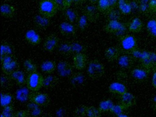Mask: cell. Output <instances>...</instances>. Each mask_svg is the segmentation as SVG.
I'll return each mask as SVG.
<instances>
[{
  "mask_svg": "<svg viewBox=\"0 0 156 117\" xmlns=\"http://www.w3.org/2000/svg\"><path fill=\"white\" fill-rule=\"evenodd\" d=\"M13 50L12 46L8 42L2 43L1 46V59L6 56L13 55Z\"/></svg>",
  "mask_w": 156,
  "mask_h": 117,
  "instance_id": "cell-33",
  "label": "cell"
},
{
  "mask_svg": "<svg viewBox=\"0 0 156 117\" xmlns=\"http://www.w3.org/2000/svg\"><path fill=\"white\" fill-rule=\"evenodd\" d=\"M87 58L84 53L75 54L73 58L74 67L78 70H82L86 67Z\"/></svg>",
  "mask_w": 156,
  "mask_h": 117,
  "instance_id": "cell-13",
  "label": "cell"
},
{
  "mask_svg": "<svg viewBox=\"0 0 156 117\" xmlns=\"http://www.w3.org/2000/svg\"><path fill=\"white\" fill-rule=\"evenodd\" d=\"M7 77V76H2L1 78V84L2 87L4 88V89H8L9 87H10L12 85L11 78Z\"/></svg>",
  "mask_w": 156,
  "mask_h": 117,
  "instance_id": "cell-45",
  "label": "cell"
},
{
  "mask_svg": "<svg viewBox=\"0 0 156 117\" xmlns=\"http://www.w3.org/2000/svg\"><path fill=\"white\" fill-rule=\"evenodd\" d=\"M104 29L107 33L115 34L120 38L125 35L126 27V24L119 21L111 20L108 21Z\"/></svg>",
  "mask_w": 156,
  "mask_h": 117,
  "instance_id": "cell-3",
  "label": "cell"
},
{
  "mask_svg": "<svg viewBox=\"0 0 156 117\" xmlns=\"http://www.w3.org/2000/svg\"><path fill=\"white\" fill-rule=\"evenodd\" d=\"M90 4H93V5H95L96 4L98 3V0H88Z\"/></svg>",
  "mask_w": 156,
  "mask_h": 117,
  "instance_id": "cell-57",
  "label": "cell"
},
{
  "mask_svg": "<svg viewBox=\"0 0 156 117\" xmlns=\"http://www.w3.org/2000/svg\"><path fill=\"white\" fill-rule=\"evenodd\" d=\"M26 110L30 117H41L43 114V110L41 107L32 102L27 104Z\"/></svg>",
  "mask_w": 156,
  "mask_h": 117,
  "instance_id": "cell-22",
  "label": "cell"
},
{
  "mask_svg": "<svg viewBox=\"0 0 156 117\" xmlns=\"http://www.w3.org/2000/svg\"><path fill=\"white\" fill-rule=\"evenodd\" d=\"M143 51L140 50L139 49L136 48V49L133 50L132 52L130 53V55L133 57V58L136 60H140V58H141V55H142Z\"/></svg>",
  "mask_w": 156,
  "mask_h": 117,
  "instance_id": "cell-46",
  "label": "cell"
},
{
  "mask_svg": "<svg viewBox=\"0 0 156 117\" xmlns=\"http://www.w3.org/2000/svg\"><path fill=\"white\" fill-rule=\"evenodd\" d=\"M86 78L84 75L81 72H77L72 75L71 82L74 86H80L83 85L85 82Z\"/></svg>",
  "mask_w": 156,
  "mask_h": 117,
  "instance_id": "cell-31",
  "label": "cell"
},
{
  "mask_svg": "<svg viewBox=\"0 0 156 117\" xmlns=\"http://www.w3.org/2000/svg\"><path fill=\"white\" fill-rule=\"evenodd\" d=\"M153 107L154 109L156 110V95L153 99Z\"/></svg>",
  "mask_w": 156,
  "mask_h": 117,
  "instance_id": "cell-56",
  "label": "cell"
},
{
  "mask_svg": "<svg viewBox=\"0 0 156 117\" xmlns=\"http://www.w3.org/2000/svg\"><path fill=\"white\" fill-rule=\"evenodd\" d=\"M152 86L156 89V70L154 71L152 75V80H151Z\"/></svg>",
  "mask_w": 156,
  "mask_h": 117,
  "instance_id": "cell-53",
  "label": "cell"
},
{
  "mask_svg": "<svg viewBox=\"0 0 156 117\" xmlns=\"http://www.w3.org/2000/svg\"><path fill=\"white\" fill-rule=\"evenodd\" d=\"M114 104L111 99H107L102 101L99 104L98 109L101 112L110 111Z\"/></svg>",
  "mask_w": 156,
  "mask_h": 117,
  "instance_id": "cell-36",
  "label": "cell"
},
{
  "mask_svg": "<svg viewBox=\"0 0 156 117\" xmlns=\"http://www.w3.org/2000/svg\"><path fill=\"white\" fill-rule=\"evenodd\" d=\"M73 2H74V0H64L63 7V11H64L70 8Z\"/></svg>",
  "mask_w": 156,
  "mask_h": 117,
  "instance_id": "cell-49",
  "label": "cell"
},
{
  "mask_svg": "<svg viewBox=\"0 0 156 117\" xmlns=\"http://www.w3.org/2000/svg\"><path fill=\"white\" fill-rule=\"evenodd\" d=\"M147 29L151 37L156 38V19L149 21L147 24Z\"/></svg>",
  "mask_w": 156,
  "mask_h": 117,
  "instance_id": "cell-38",
  "label": "cell"
},
{
  "mask_svg": "<svg viewBox=\"0 0 156 117\" xmlns=\"http://www.w3.org/2000/svg\"><path fill=\"white\" fill-rule=\"evenodd\" d=\"M58 48V52L61 55L67 56L73 54L71 42H65L61 43L59 45Z\"/></svg>",
  "mask_w": 156,
  "mask_h": 117,
  "instance_id": "cell-29",
  "label": "cell"
},
{
  "mask_svg": "<svg viewBox=\"0 0 156 117\" xmlns=\"http://www.w3.org/2000/svg\"><path fill=\"white\" fill-rule=\"evenodd\" d=\"M66 114V112L63 109H59L56 112V115L58 117H64Z\"/></svg>",
  "mask_w": 156,
  "mask_h": 117,
  "instance_id": "cell-51",
  "label": "cell"
},
{
  "mask_svg": "<svg viewBox=\"0 0 156 117\" xmlns=\"http://www.w3.org/2000/svg\"><path fill=\"white\" fill-rule=\"evenodd\" d=\"M121 51L126 54H130L134 50L137 48L136 39L131 35H124L120 38Z\"/></svg>",
  "mask_w": 156,
  "mask_h": 117,
  "instance_id": "cell-5",
  "label": "cell"
},
{
  "mask_svg": "<svg viewBox=\"0 0 156 117\" xmlns=\"http://www.w3.org/2000/svg\"><path fill=\"white\" fill-rule=\"evenodd\" d=\"M108 89L111 93L120 96L127 92L126 87L123 83L119 82H114L110 84Z\"/></svg>",
  "mask_w": 156,
  "mask_h": 117,
  "instance_id": "cell-23",
  "label": "cell"
},
{
  "mask_svg": "<svg viewBox=\"0 0 156 117\" xmlns=\"http://www.w3.org/2000/svg\"><path fill=\"white\" fill-rule=\"evenodd\" d=\"M109 1L113 9L115 8L116 6H117L118 0H109Z\"/></svg>",
  "mask_w": 156,
  "mask_h": 117,
  "instance_id": "cell-54",
  "label": "cell"
},
{
  "mask_svg": "<svg viewBox=\"0 0 156 117\" xmlns=\"http://www.w3.org/2000/svg\"><path fill=\"white\" fill-rule=\"evenodd\" d=\"M60 33L65 37H71L76 33V29L74 24L67 22H62L59 25Z\"/></svg>",
  "mask_w": 156,
  "mask_h": 117,
  "instance_id": "cell-11",
  "label": "cell"
},
{
  "mask_svg": "<svg viewBox=\"0 0 156 117\" xmlns=\"http://www.w3.org/2000/svg\"><path fill=\"white\" fill-rule=\"evenodd\" d=\"M59 82V79L56 76L48 75L45 77L44 81L43 86L45 89H50L55 87Z\"/></svg>",
  "mask_w": 156,
  "mask_h": 117,
  "instance_id": "cell-32",
  "label": "cell"
},
{
  "mask_svg": "<svg viewBox=\"0 0 156 117\" xmlns=\"http://www.w3.org/2000/svg\"><path fill=\"white\" fill-rule=\"evenodd\" d=\"M44 79L41 73L37 72L28 74L26 80L27 88L33 92L38 91L43 86Z\"/></svg>",
  "mask_w": 156,
  "mask_h": 117,
  "instance_id": "cell-2",
  "label": "cell"
},
{
  "mask_svg": "<svg viewBox=\"0 0 156 117\" xmlns=\"http://www.w3.org/2000/svg\"><path fill=\"white\" fill-rule=\"evenodd\" d=\"M10 76L12 79L14 80L18 85L22 86L26 83L27 77L25 72L22 71L17 70Z\"/></svg>",
  "mask_w": 156,
  "mask_h": 117,
  "instance_id": "cell-24",
  "label": "cell"
},
{
  "mask_svg": "<svg viewBox=\"0 0 156 117\" xmlns=\"http://www.w3.org/2000/svg\"><path fill=\"white\" fill-rule=\"evenodd\" d=\"M87 117H100L101 112L99 109H97L94 106L87 107Z\"/></svg>",
  "mask_w": 156,
  "mask_h": 117,
  "instance_id": "cell-40",
  "label": "cell"
},
{
  "mask_svg": "<svg viewBox=\"0 0 156 117\" xmlns=\"http://www.w3.org/2000/svg\"><path fill=\"white\" fill-rule=\"evenodd\" d=\"M139 61L142 67L150 71L152 70H156V52L143 51Z\"/></svg>",
  "mask_w": 156,
  "mask_h": 117,
  "instance_id": "cell-6",
  "label": "cell"
},
{
  "mask_svg": "<svg viewBox=\"0 0 156 117\" xmlns=\"http://www.w3.org/2000/svg\"><path fill=\"white\" fill-rule=\"evenodd\" d=\"M97 7L99 12L105 14L114 9L111 6L109 0H98Z\"/></svg>",
  "mask_w": 156,
  "mask_h": 117,
  "instance_id": "cell-30",
  "label": "cell"
},
{
  "mask_svg": "<svg viewBox=\"0 0 156 117\" xmlns=\"http://www.w3.org/2000/svg\"><path fill=\"white\" fill-rule=\"evenodd\" d=\"M25 38L30 44L32 45H38L41 41V36L33 29L29 30L26 32Z\"/></svg>",
  "mask_w": 156,
  "mask_h": 117,
  "instance_id": "cell-19",
  "label": "cell"
},
{
  "mask_svg": "<svg viewBox=\"0 0 156 117\" xmlns=\"http://www.w3.org/2000/svg\"><path fill=\"white\" fill-rule=\"evenodd\" d=\"M87 107L84 105H81L77 107L74 112L75 117H84L87 115Z\"/></svg>",
  "mask_w": 156,
  "mask_h": 117,
  "instance_id": "cell-41",
  "label": "cell"
},
{
  "mask_svg": "<svg viewBox=\"0 0 156 117\" xmlns=\"http://www.w3.org/2000/svg\"><path fill=\"white\" fill-rule=\"evenodd\" d=\"M139 8L140 11L142 12H144V13H145L148 10H149L148 8V4H141V3H140V5H139Z\"/></svg>",
  "mask_w": 156,
  "mask_h": 117,
  "instance_id": "cell-50",
  "label": "cell"
},
{
  "mask_svg": "<svg viewBox=\"0 0 156 117\" xmlns=\"http://www.w3.org/2000/svg\"><path fill=\"white\" fill-rule=\"evenodd\" d=\"M64 16L67 22L72 24L77 23L79 18L78 12L76 10L69 8L64 11Z\"/></svg>",
  "mask_w": 156,
  "mask_h": 117,
  "instance_id": "cell-20",
  "label": "cell"
},
{
  "mask_svg": "<svg viewBox=\"0 0 156 117\" xmlns=\"http://www.w3.org/2000/svg\"><path fill=\"white\" fill-rule=\"evenodd\" d=\"M57 69V65L53 61H46L41 65V70L43 73L50 74L52 73Z\"/></svg>",
  "mask_w": 156,
  "mask_h": 117,
  "instance_id": "cell-28",
  "label": "cell"
},
{
  "mask_svg": "<svg viewBox=\"0 0 156 117\" xmlns=\"http://www.w3.org/2000/svg\"><path fill=\"white\" fill-rule=\"evenodd\" d=\"M119 12L114 10V9L106 13L108 21L117 20L119 21L120 18V14Z\"/></svg>",
  "mask_w": 156,
  "mask_h": 117,
  "instance_id": "cell-43",
  "label": "cell"
},
{
  "mask_svg": "<svg viewBox=\"0 0 156 117\" xmlns=\"http://www.w3.org/2000/svg\"><path fill=\"white\" fill-rule=\"evenodd\" d=\"M150 72L143 67H137L131 71V75L135 79L142 81L147 79Z\"/></svg>",
  "mask_w": 156,
  "mask_h": 117,
  "instance_id": "cell-15",
  "label": "cell"
},
{
  "mask_svg": "<svg viewBox=\"0 0 156 117\" xmlns=\"http://www.w3.org/2000/svg\"><path fill=\"white\" fill-rule=\"evenodd\" d=\"M2 69L3 73L10 75L12 72L19 69V64L13 55L6 56L1 59Z\"/></svg>",
  "mask_w": 156,
  "mask_h": 117,
  "instance_id": "cell-7",
  "label": "cell"
},
{
  "mask_svg": "<svg viewBox=\"0 0 156 117\" xmlns=\"http://www.w3.org/2000/svg\"><path fill=\"white\" fill-rule=\"evenodd\" d=\"M89 22V21L86 15L85 14H83L82 16L79 17L78 22H77L78 28L81 31H84L88 27V22Z\"/></svg>",
  "mask_w": 156,
  "mask_h": 117,
  "instance_id": "cell-37",
  "label": "cell"
},
{
  "mask_svg": "<svg viewBox=\"0 0 156 117\" xmlns=\"http://www.w3.org/2000/svg\"><path fill=\"white\" fill-rule=\"evenodd\" d=\"M120 96V104L125 108V109L132 107L136 104V98L130 92H127Z\"/></svg>",
  "mask_w": 156,
  "mask_h": 117,
  "instance_id": "cell-16",
  "label": "cell"
},
{
  "mask_svg": "<svg viewBox=\"0 0 156 117\" xmlns=\"http://www.w3.org/2000/svg\"><path fill=\"white\" fill-rule=\"evenodd\" d=\"M15 112L14 106L10 104L3 108L2 114L6 117H13Z\"/></svg>",
  "mask_w": 156,
  "mask_h": 117,
  "instance_id": "cell-42",
  "label": "cell"
},
{
  "mask_svg": "<svg viewBox=\"0 0 156 117\" xmlns=\"http://www.w3.org/2000/svg\"><path fill=\"white\" fill-rule=\"evenodd\" d=\"M72 45V53L77 54L79 53H84L86 51L85 46L80 42L75 41L71 42Z\"/></svg>",
  "mask_w": 156,
  "mask_h": 117,
  "instance_id": "cell-34",
  "label": "cell"
},
{
  "mask_svg": "<svg viewBox=\"0 0 156 117\" xmlns=\"http://www.w3.org/2000/svg\"><path fill=\"white\" fill-rule=\"evenodd\" d=\"M117 7L120 13L125 16L129 15L132 12L131 3L128 0H118Z\"/></svg>",
  "mask_w": 156,
  "mask_h": 117,
  "instance_id": "cell-21",
  "label": "cell"
},
{
  "mask_svg": "<svg viewBox=\"0 0 156 117\" xmlns=\"http://www.w3.org/2000/svg\"><path fill=\"white\" fill-rule=\"evenodd\" d=\"M84 14L86 15L89 22L96 21L99 17V11L97 6L93 4L87 5L84 9Z\"/></svg>",
  "mask_w": 156,
  "mask_h": 117,
  "instance_id": "cell-10",
  "label": "cell"
},
{
  "mask_svg": "<svg viewBox=\"0 0 156 117\" xmlns=\"http://www.w3.org/2000/svg\"><path fill=\"white\" fill-rule=\"evenodd\" d=\"M148 8L150 11L156 12V0H150Z\"/></svg>",
  "mask_w": 156,
  "mask_h": 117,
  "instance_id": "cell-48",
  "label": "cell"
},
{
  "mask_svg": "<svg viewBox=\"0 0 156 117\" xmlns=\"http://www.w3.org/2000/svg\"><path fill=\"white\" fill-rule=\"evenodd\" d=\"M1 117H5V116H4V115H3V114H1Z\"/></svg>",
  "mask_w": 156,
  "mask_h": 117,
  "instance_id": "cell-59",
  "label": "cell"
},
{
  "mask_svg": "<svg viewBox=\"0 0 156 117\" xmlns=\"http://www.w3.org/2000/svg\"><path fill=\"white\" fill-rule=\"evenodd\" d=\"M13 100V96L9 93H1V106L4 107L10 105Z\"/></svg>",
  "mask_w": 156,
  "mask_h": 117,
  "instance_id": "cell-39",
  "label": "cell"
},
{
  "mask_svg": "<svg viewBox=\"0 0 156 117\" xmlns=\"http://www.w3.org/2000/svg\"><path fill=\"white\" fill-rule=\"evenodd\" d=\"M125 109V108L121 104H116V105L114 104V106L110 110V112L112 114L118 116L123 113Z\"/></svg>",
  "mask_w": 156,
  "mask_h": 117,
  "instance_id": "cell-44",
  "label": "cell"
},
{
  "mask_svg": "<svg viewBox=\"0 0 156 117\" xmlns=\"http://www.w3.org/2000/svg\"><path fill=\"white\" fill-rule=\"evenodd\" d=\"M87 72L91 79H99L105 74V66L99 61L93 60L89 62Z\"/></svg>",
  "mask_w": 156,
  "mask_h": 117,
  "instance_id": "cell-4",
  "label": "cell"
},
{
  "mask_svg": "<svg viewBox=\"0 0 156 117\" xmlns=\"http://www.w3.org/2000/svg\"><path fill=\"white\" fill-rule=\"evenodd\" d=\"M60 39L58 36L54 34L49 35L44 40L43 43V48L47 52L51 53L58 48L59 45Z\"/></svg>",
  "mask_w": 156,
  "mask_h": 117,
  "instance_id": "cell-9",
  "label": "cell"
},
{
  "mask_svg": "<svg viewBox=\"0 0 156 117\" xmlns=\"http://www.w3.org/2000/svg\"><path fill=\"white\" fill-rule=\"evenodd\" d=\"M13 117H29L27 110H20L15 112Z\"/></svg>",
  "mask_w": 156,
  "mask_h": 117,
  "instance_id": "cell-47",
  "label": "cell"
},
{
  "mask_svg": "<svg viewBox=\"0 0 156 117\" xmlns=\"http://www.w3.org/2000/svg\"><path fill=\"white\" fill-rule=\"evenodd\" d=\"M117 117H129V116H128L126 114H124V113L122 114H120V115H119V116H117Z\"/></svg>",
  "mask_w": 156,
  "mask_h": 117,
  "instance_id": "cell-58",
  "label": "cell"
},
{
  "mask_svg": "<svg viewBox=\"0 0 156 117\" xmlns=\"http://www.w3.org/2000/svg\"><path fill=\"white\" fill-rule=\"evenodd\" d=\"M121 52V49L118 47H108L105 51V57L108 61L113 62L118 59Z\"/></svg>",
  "mask_w": 156,
  "mask_h": 117,
  "instance_id": "cell-17",
  "label": "cell"
},
{
  "mask_svg": "<svg viewBox=\"0 0 156 117\" xmlns=\"http://www.w3.org/2000/svg\"><path fill=\"white\" fill-rule=\"evenodd\" d=\"M15 8L10 4L4 3L1 6V14L6 18H11L14 17Z\"/></svg>",
  "mask_w": 156,
  "mask_h": 117,
  "instance_id": "cell-25",
  "label": "cell"
},
{
  "mask_svg": "<svg viewBox=\"0 0 156 117\" xmlns=\"http://www.w3.org/2000/svg\"><path fill=\"white\" fill-rule=\"evenodd\" d=\"M87 0H74V2L77 4H81L84 3Z\"/></svg>",
  "mask_w": 156,
  "mask_h": 117,
  "instance_id": "cell-55",
  "label": "cell"
},
{
  "mask_svg": "<svg viewBox=\"0 0 156 117\" xmlns=\"http://www.w3.org/2000/svg\"><path fill=\"white\" fill-rule=\"evenodd\" d=\"M143 27L142 21L138 18H135L128 25V29L130 32L139 33L141 31Z\"/></svg>",
  "mask_w": 156,
  "mask_h": 117,
  "instance_id": "cell-26",
  "label": "cell"
},
{
  "mask_svg": "<svg viewBox=\"0 0 156 117\" xmlns=\"http://www.w3.org/2000/svg\"><path fill=\"white\" fill-rule=\"evenodd\" d=\"M135 61V59L130 54L125 53L119 58L118 63L122 69H129L134 65Z\"/></svg>",
  "mask_w": 156,
  "mask_h": 117,
  "instance_id": "cell-14",
  "label": "cell"
},
{
  "mask_svg": "<svg viewBox=\"0 0 156 117\" xmlns=\"http://www.w3.org/2000/svg\"><path fill=\"white\" fill-rule=\"evenodd\" d=\"M59 10L55 0H41L39 4L40 14L51 19Z\"/></svg>",
  "mask_w": 156,
  "mask_h": 117,
  "instance_id": "cell-1",
  "label": "cell"
},
{
  "mask_svg": "<svg viewBox=\"0 0 156 117\" xmlns=\"http://www.w3.org/2000/svg\"><path fill=\"white\" fill-rule=\"evenodd\" d=\"M33 20L35 26L40 29H46L51 24L50 18L41 14L34 16Z\"/></svg>",
  "mask_w": 156,
  "mask_h": 117,
  "instance_id": "cell-18",
  "label": "cell"
},
{
  "mask_svg": "<svg viewBox=\"0 0 156 117\" xmlns=\"http://www.w3.org/2000/svg\"><path fill=\"white\" fill-rule=\"evenodd\" d=\"M23 66L24 70L28 74L37 72V66L33 61L30 59H27L24 61Z\"/></svg>",
  "mask_w": 156,
  "mask_h": 117,
  "instance_id": "cell-35",
  "label": "cell"
},
{
  "mask_svg": "<svg viewBox=\"0 0 156 117\" xmlns=\"http://www.w3.org/2000/svg\"><path fill=\"white\" fill-rule=\"evenodd\" d=\"M28 88H21L16 92V98L19 101L22 102H25L30 100V96L32 93Z\"/></svg>",
  "mask_w": 156,
  "mask_h": 117,
  "instance_id": "cell-27",
  "label": "cell"
},
{
  "mask_svg": "<svg viewBox=\"0 0 156 117\" xmlns=\"http://www.w3.org/2000/svg\"><path fill=\"white\" fill-rule=\"evenodd\" d=\"M57 70L58 74L61 77H68L73 74V68L67 62H60L57 65Z\"/></svg>",
  "mask_w": 156,
  "mask_h": 117,
  "instance_id": "cell-12",
  "label": "cell"
},
{
  "mask_svg": "<svg viewBox=\"0 0 156 117\" xmlns=\"http://www.w3.org/2000/svg\"><path fill=\"white\" fill-rule=\"evenodd\" d=\"M58 9L61 10H63V3L64 0H55Z\"/></svg>",
  "mask_w": 156,
  "mask_h": 117,
  "instance_id": "cell-52",
  "label": "cell"
},
{
  "mask_svg": "<svg viewBox=\"0 0 156 117\" xmlns=\"http://www.w3.org/2000/svg\"><path fill=\"white\" fill-rule=\"evenodd\" d=\"M30 101L40 107H45L50 103V99L49 95L46 93L32 92L30 96Z\"/></svg>",
  "mask_w": 156,
  "mask_h": 117,
  "instance_id": "cell-8",
  "label": "cell"
}]
</instances>
